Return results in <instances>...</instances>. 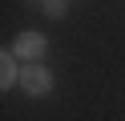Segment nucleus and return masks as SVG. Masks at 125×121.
<instances>
[{
	"label": "nucleus",
	"instance_id": "nucleus-1",
	"mask_svg": "<svg viewBox=\"0 0 125 121\" xmlns=\"http://www.w3.org/2000/svg\"><path fill=\"white\" fill-rule=\"evenodd\" d=\"M20 89H24L28 97H44L52 89V73L44 69V65H28V69L20 73Z\"/></svg>",
	"mask_w": 125,
	"mask_h": 121
},
{
	"label": "nucleus",
	"instance_id": "nucleus-2",
	"mask_svg": "<svg viewBox=\"0 0 125 121\" xmlns=\"http://www.w3.org/2000/svg\"><path fill=\"white\" fill-rule=\"evenodd\" d=\"M12 53L36 65V61H41L44 53H49V40H44L41 32H20V36H16V48H12Z\"/></svg>",
	"mask_w": 125,
	"mask_h": 121
},
{
	"label": "nucleus",
	"instance_id": "nucleus-3",
	"mask_svg": "<svg viewBox=\"0 0 125 121\" xmlns=\"http://www.w3.org/2000/svg\"><path fill=\"white\" fill-rule=\"evenodd\" d=\"M0 85H4V89L20 85V73H16V53H4V61H0Z\"/></svg>",
	"mask_w": 125,
	"mask_h": 121
},
{
	"label": "nucleus",
	"instance_id": "nucleus-4",
	"mask_svg": "<svg viewBox=\"0 0 125 121\" xmlns=\"http://www.w3.org/2000/svg\"><path fill=\"white\" fill-rule=\"evenodd\" d=\"M44 12H49V16H57V20H61V16H65V0H49V4H44Z\"/></svg>",
	"mask_w": 125,
	"mask_h": 121
}]
</instances>
